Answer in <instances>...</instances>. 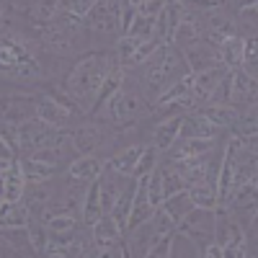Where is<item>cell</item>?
I'll return each instance as SVG.
<instances>
[{
	"label": "cell",
	"mask_w": 258,
	"mask_h": 258,
	"mask_svg": "<svg viewBox=\"0 0 258 258\" xmlns=\"http://www.w3.org/2000/svg\"><path fill=\"white\" fill-rule=\"evenodd\" d=\"M119 59L114 54V49H96L83 54L80 59L73 62V68L64 73L62 80V93L70 98V103H75L83 116H91L93 106L103 91L109 75L119 68Z\"/></svg>",
	"instance_id": "cell-1"
},
{
	"label": "cell",
	"mask_w": 258,
	"mask_h": 258,
	"mask_svg": "<svg viewBox=\"0 0 258 258\" xmlns=\"http://www.w3.org/2000/svg\"><path fill=\"white\" fill-rule=\"evenodd\" d=\"M39 41L13 26H0V78L16 85H39L47 80Z\"/></svg>",
	"instance_id": "cell-2"
},
{
	"label": "cell",
	"mask_w": 258,
	"mask_h": 258,
	"mask_svg": "<svg viewBox=\"0 0 258 258\" xmlns=\"http://www.w3.org/2000/svg\"><path fill=\"white\" fill-rule=\"evenodd\" d=\"M186 73L188 70H186V62H183L181 52L173 49L170 44H165L145 64V73H142V80H140V93L155 103L170 85L178 78H183Z\"/></svg>",
	"instance_id": "cell-3"
},
{
	"label": "cell",
	"mask_w": 258,
	"mask_h": 258,
	"mask_svg": "<svg viewBox=\"0 0 258 258\" xmlns=\"http://www.w3.org/2000/svg\"><path fill=\"white\" fill-rule=\"evenodd\" d=\"M145 111H147V103H145V96L140 93V88L124 83L93 119L109 124V126H129V124L140 121L145 116Z\"/></svg>",
	"instance_id": "cell-4"
},
{
	"label": "cell",
	"mask_w": 258,
	"mask_h": 258,
	"mask_svg": "<svg viewBox=\"0 0 258 258\" xmlns=\"http://www.w3.org/2000/svg\"><path fill=\"white\" fill-rule=\"evenodd\" d=\"M18 135H21V155L36 153V150H64L70 142L68 132H59L47 124H41L36 119H26L18 124Z\"/></svg>",
	"instance_id": "cell-5"
},
{
	"label": "cell",
	"mask_w": 258,
	"mask_h": 258,
	"mask_svg": "<svg viewBox=\"0 0 258 258\" xmlns=\"http://www.w3.org/2000/svg\"><path fill=\"white\" fill-rule=\"evenodd\" d=\"M78 116H83L78 106L70 101H62L54 93H36V98H34V119L52 129L64 132V126H70L73 119H78Z\"/></svg>",
	"instance_id": "cell-6"
},
{
	"label": "cell",
	"mask_w": 258,
	"mask_h": 258,
	"mask_svg": "<svg viewBox=\"0 0 258 258\" xmlns=\"http://www.w3.org/2000/svg\"><path fill=\"white\" fill-rule=\"evenodd\" d=\"M220 8H222L220 3L207 6L209 13L202 21V39L214 49H220L225 41H230L232 36H238V24H235V18L227 16V13H220Z\"/></svg>",
	"instance_id": "cell-7"
},
{
	"label": "cell",
	"mask_w": 258,
	"mask_h": 258,
	"mask_svg": "<svg viewBox=\"0 0 258 258\" xmlns=\"http://www.w3.org/2000/svg\"><path fill=\"white\" fill-rule=\"evenodd\" d=\"M68 135H70V147L75 150V153L96 155L98 150L106 145V140L111 137V129H109V124H103V121H83V124L73 126Z\"/></svg>",
	"instance_id": "cell-8"
},
{
	"label": "cell",
	"mask_w": 258,
	"mask_h": 258,
	"mask_svg": "<svg viewBox=\"0 0 258 258\" xmlns=\"http://www.w3.org/2000/svg\"><path fill=\"white\" fill-rule=\"evenodd\" d=\"M176 235L186 238L188 243H194V248H197V250H202L207 243L214 240V212L194 209L188 217L178 225Z\"/></svg>",
	"instance_id": "cell-9"
},
{
	"label": "cell",
	"mask_w": 258,
	"mask_h": 258,
	"mask_svg": "<svg viewBox=\"0 0 258 258\" xmlns=\"http://www.w3.org/2000/svg\"><path fill=\"white\" fill-rule=\"evenodd\" d=\"M245 240H248L245 230L238 220H235V214L225 207H217V212H214V243L222 245L225 253H230L232 248L243 245Z\"/></svg>",
	"instance_id": "cell-10"
},
{
	"label": "cell",
	"mask_w": 258,
	"mask_h": 258,
	"mask_svg": "<svg viewBox=\"0 0 258 258\" xmlns=\"http://www.w3.org/2000/svg\"><path fill=\"white\" fill-rule=\"evenodd\" d=\"M88 34L93 39H119V16H116V3H96L93 13L88 16Z\"/></svg>",
	"instance_id": "cell-11"
},
{
	"label": "cell",
	"mask_w": 258,
	"mask_h": 258,
	"mask_svg": "<svg viewBox=\"0 0 258 258\" xmlns=\"http://www.w3.org/2000/svg\"><path fill=\"white\" fill-rule=\"evenodd\" d=\"M183 116L186 114H168L160 121L153 124V132H150V145H153L158 153H170L178 140H181V126H183Z\"/></svg>",
	"instance_id": "cell-12"
},
{
	"label": "cell",
	"mask_w": 258,
	"mask_h": 258,
	"mask_svg": "<svg viewBox=\"0 0 258 258\" xmlns=\"http://www.w3.org/2000/svg\"><path fill=\"white\" fill-rule=\"evenodd\" d=\"M230 106L235 109H248V106L258 103V80L250 78L243 70H230Z\"/></svg>",
	"instance_id": "cell-13"
},
{
	"label": "cell",
	"mask_w": 258,
	"mask_h": 258,
	"mask_svg": "<svg viewBox=\"0 0 258 258\" xmlns=\"http://www.w3.org/2000/svg\"><path fill=\"white\" fill-rule=\"evenodd\" d=\"M26 176L21 170V163L13 160L3 173H0V202H8V204H21L26 197Z\"/></svg>",
	"instance_id": "cell-14"
},
{
	"label": "cell",
	"mask_w": 258,
	"mask_h": 258,
	"mask_svg": "<svg viewBox=\"0 0 258 258\" xmlns=\"http://www.w3.org/2000/svg\"><path fill=\"white\" fill-rule=\"evenodd\" d=\"M106 163L98 158V155H78L70 165H68V178L73 183H85L91 186L93 181L101 178Z\"/></svg>",
	"instance_id": "cell-15"
},
{
	"label": "cell",
	"mask_w": 258,
	"mask_h": 258,
	"mask_svg": "<svg viewBox=\"0 0 258 258\" xmlns=\"http://www.w3.org/2000/svg\"><path fill=\"white\" fill-rule=\"evenodd\" d=\"M227 73H230V70H225L222 64H214V68H209V70H204V73H197V75H194V98H197L199 109L212 101L214 91H217V85L222 83V78H225Z\"/></svg>",
	"instance_id": "cell-16"
},
{
	"label": "cell",
	"mask_w": 258,
	"mask_h": 258,
	"mask_svg": "<svg viewBox=\"0 0 258 258\" xmlns=\"http://www.w3.org/2000/svg\"><path fill=\"white\" fill-rule=\"evenodd\" d=\"M142 150H145V142L126 145V147H121L119 153H114V155L109 158L106 168H109L111 173H116L119 178H129V181H132V176H135V168H137L140 155H142Z\"/></svg>",
	"instance_id": "cell-17"
},
{
	"label": "cell",
	"mask_w": 258,
	"mask_h": 258,
	"mask_svg": "<svg viewBox=\"0 0 258 258\" xmlns=\"http://www.w3.org/2000/svg\"><path fill=\"white\" fill-rule=\"evenodd\" d=\"M181 57H183L186 70H188L191 75L204 73V70H209V68H214V64H217V49L209 47L204 39H199L197 44H191L188 49H183Z\"/></svg>",
	"instance_id": "cell-18"
},
{
	"label": "cell",
	"mask_w": 258,
	"mask_h": 258,
	"mask_svg": "<svg viewBox=\"0 0 258 258\" xmlns=\"http://www.w3.org/2000/svg\"><path fill=\"white\" fill-rule=\"evenodd\" d=\"M202 39V21L197 18V16H183L181 18V24L173 29V34H170V41L168 44L173 47V49H178V52H183V49H188L191 44H197V41Z\"/></svg>",
	"instance_id": "cell-19"
},
{
	"label": "cell",
	"mask_w": 258,
	"mask_h": 258,
	"mask_svg": "<svg viewBox=\"0 0 258 258\" xmlns=\"http://www.w3.org/2000/svg\"><path fill=\"white\" fill-rule=\"evenodd\" d=\"M121 230L116 227V222L106 214V217L91 230V243H93V250H114L121 245Z\"/></svg>",
	"instance_id": "cell-20"
},
{
	"label": "cell",
	"mask_w": 258,
	"mask_h": 258,
	"mask_svg": "<svg viewBox=\"0 0 258 258\" xmlns=\"http://www.w3.org/2000/svg\"><path fill=\"white\" fill-rule=\"evenodd\" d=\"M106 217V212H103V204H101V191H98V181H93L88 188H85L83 194V204H80V220L83 225L93 230L101 220Z\"/></svg>",
	"instance_id": "cell-21"
},
{
	"label": "cell",
	"mask_w": 258,
	"mask_h": 258,
	"mask_svg": "<svg viewBox=\"0 0 258 258\" xmlns=\"http://www.w3.org/2000/svg\"><path fill=\"white\" fill-rule=\"evenodd\" d=\"M199 114L217 129V132H222V129H235V124H238L240 119V109H235V106H217V103H207L199 109Z\"/></svg>",
	"instance_id": "cell-22"
},
{
	"label": "cell",
	"mask_w": 258,
	"mask_h": 258,
	"mask_svg": "<svg viewBox=\"0 0 258 258\" xmlns=\"http://www.w3.org/2000/svg\"><path fill=\"white\" fill-rule=\"evenodd\" d=\"M31 220V212L26 209V204H8V202H0V232H8V230H26Z\"/></svg>",
	"instance_id": "cell-23"
},
{
	"label": "cell",
	"mask_w": 258,
	"mask_h": 258,
	"mask_svg": "<svg viewBox=\"0 0 258 258\" xmlns=\"http://www.w3.org/2000/svg\"><path fill=\"white\" fill-rule=\"evenodd\" d=\"M217 129H214L199 111H191L183 116L181 126V140H217Z\"/></svg>",
	"instance_id": "cell-24"
},
{
	"label": "cell",
	"mask_w": 258,
	"mask_h": 258,
	"mask_svg": "<svg viewBox=\"0 0 258 258\" xmlns=\"http://www.w3.org/2000/svg\"><path fill=\"white\" fill-rule=\"evenodd\" d=\"M214 150V140H178L170 150V160H199Z\"/></svg>",
	"instance_id": "cell-25"
},
{
	"label": "cell",
	"mask_w": 258,
	"mask_h": 258,
	"mask_svg": "<svg viewBox=\"0 0 258 258\" xmlns=\"http://www.w3.org/2000/svg\"><path fill=\"white\" fill-rule=\"evenodd\" d=\"M18 163H21V170H24L29 186L49 183V181H54V176L59 173L57 168H52V165H47V163H39V160H34V158H29V155L18 158Z\"/></svg>",
	"instance_id": "cell-26"
},
{
	"label": "cell",
	"mask_w": 258,
	"mask_h": 258,
	"mask_svg": "<svg viewBox=\"0 0 258 258\" xmlns=\"http://www.w3.org/2000/svg\"><path fill=\"white\" fill-rule=\"evenodd\" d=\"M135 188H137V181H129V186H124L121 197L116 199V204H114V209H111V214H109V217H111V220L116 222V227L121 230V235L126 232V227H129V217H132Z\"/></svg>",
	"instance_id": "cell-27"
},
{
	"label": "cell",
	"mask_w": 258,
	"mask_h": 258,
	"mask_svg": "<svg viewBox=\"0 0 258 258\" xmlns=\"http://www.w3.org/2000/svg\"><path fill=\"white\" fill-rule=\"evenodd\" d=\"M62 8H64V3H29L26 13H29V21L34 24V29L39 31V29L54 24L62 16Z\"/></svg>",
	"instance_id": "cell-28"
},
{
	"label": "cell",
	"mask_w": 258,
	"mask_h": 258,
	"mask_svg": "<svg viewBox=\"0 0 258 258\" xmlns=\"http://www.w3.org/2000/svg\"><path fill=\"white\" fill-rule=\"evenodd\" d=\"M243 47H245V39L238 34L232 36L230 41L217 49V64H222L225 70H240V62H243Z\"/></svg>",
	"instance_id": "cell-29"
},
{
	"label": "cell",
	"mask_w": 258,
	"mask_h": 258,
	"mask_svg": "<svg viewBox=\"0 0 258 258\" xmlns=\"http://www.w3.org/2000/svg\"><path fill=\"white\" fill-rule=\"evenodd\" d=\"M186 194H188V199H191L194 209L217 212V207H220V199H217V186L209 183V181H204V183H199V186L188 188Z\"/></svg>",
	"instance_id": "cell-30"
},
{
	"label": "cell",
	"mask_w": 258,
	"mask_h": 258,
	"mask_svg": "<svg viewBox=\"0 0 258 258\" xmlns=\"http://www.w3.org/2000/svg\"><path fill=\"white\" fill-rule=\"evenodd\" d=\"M44 227L52 238H73V235H78V214L75 212L54 214V217L44 222Z\"/></svg>",
	"instance_id": "cell-31"
},
{
	"label": "cell",
	"mask_w": 258,
	"mask_h": 258,
	"mask_svg": "<svg viewBox=\"0 0 258 258\" xmlns=\"http://www.w3.org/2000/svg\"><path fill=\"white\" fill-rule=\"evenodd\" d=\"M160 209H165V212L170 214V220H173L176 225H181L188 214L194 212V204H191V199H188V194L183 191V194H178V197L165 199V204H163Z\"/></svg>",
	"instance_id": "cell-32"
},
{
	"label": "cell",
	"mask_w": 258,
	"mask_h": 258,
	"mask_svg": "<svg viewBox=\"0 0 258 258\" xmlns=\"http://www.w3.org/2000/svg\"><path fill=\"white\" fill-rule=\"evenodd\" d=\"M235 135L248 140V137H258V103L248 106L240 111V119L235 124Z\"/></svg>",
	"instance_id": "cell-33"
},
{
	"label": "cell",
	"mask_w": 258,
	"mask_h": 258,
	"mask_svg": "<svg viewBox=\"0 0 258 258\" xmlns=\"http://www.w3.org/2000/svg\"><path fill=\"white\" fill-rule=\"evenodd\" d=\"M145 188H147V202H150V207H153V212H158V209L165 204V188H163V178H160V170H158V168L145 178Z\"/></svg>",
	"instance_id": "cell-34"
},
{
	"label": "cell",
	"mask_w": 258,
	"mask_h": 258,
	"mask_svg": "<svg viewBox=\"0 0 258 258\" xmlns=\"http://www.w3.org/2000/svg\"><path fill=\"white\" fill-rule=\"evenodd\" d=\"M163 44L158 39H150V41H142V44L137 47V52L132 54V59H129L126 64H124V70H137V68H145V64L153 59L155 54H158V49H160Z\"/></svg>",
	"instance_id": "cell-35"
},
{
	"label": "cell",
	"mask_w": 258,
	"mask_h": 258,
	"mask_svg": "<svg viewBox=\"0 0 258 258\" xmlns=\"http://www.w3.org/2000/svg\"><path fill=\"white\" fill-rule=\"evenodd\" d=\"M26 238H29V245L36 255H44V245H47V227L44 222H41L39 217H31L29 225H26Z\"/></svg>",
	"instance_id": "cell-36"
},
{
	"label": "cell",
	"mask_w": 258,
	"mask_h": 258,
	"mask_svg": "<svg viewBox=\"0 0 258 258\" xmlns=\"http://www.w3.org/2000/svg\"><path fill=\"white\" fill-rule=\"evenodd\" d=\"M245 39V47H243V62H240V70L248 73L250 78L258 80V36H243Z\"/></svg>",
	"instance_id": "cell-37"
},
{
	"label": "cell",
	"mask_w": 258,
	"mask_h": 258,
	"mask_svg": "<svg viewBox=\"0 0 258 258\" xmlns=\"http://www.w3.org/2000/svg\"><path fill=\"white\" fill-rule=\"evenodd\" d=\"M158 150L150 145V142H145V150H142V155H140V163H137V168H135V176H132V181H140V178H147L153 170L158 168Z\"/></svg>",
	"instance_id": "cell-38"
},
{
	"label": "cell",
	"mask_w": 258,
	"mask_h": 258,
	"mask_svg": "<svg viewBox=\"0 0 258 258\" xmlns=\"http://www.w3.org/2000/svg\"><path fill=\"white\" fill-rule=\"evenodd\" d=\"M160 170V178H163V188H165V199H170V197H178V194H183L186 191V183H183V178L176 173L173 168H170L168 163L165 165H160L158 168Z\"/></svg>",
	"instance_id": "cell-39"
},
{
	"label": "cell",
	"mask_w": 258,
	"mask_h": 258,
	"mask_svg": "<svg viewBox=\"0 0 258 258\" xmlns=\"http://www.w3.org/2000/svg\"><path fill=\"white\" fill-rule=\"evenodd\" d=\"M0 140H3V142L11 147V153H13L16 158H21V135H18V124L0 119Z\"/></svg>",
	"instance_id": "cell-40"
},
{
	"label": "cell",
	"mask_w": 258,
	"mask_h": 258,
	"mask_svg": "<svg viewBox=\"0 0 258 258\" xmlns=\"http://www.w3.org/2000/svg\"><path fill=\"white\" fill-rule=\"evenodd\" d=\"M116 16H119V31L121 36H126L129 26L137 18V3H116Z\"/></svg>",
	"instance_id": "cell-41"
},
{
	"label": "cell",
	"mask_w": 258,
	"mask_h": 258,
	"mask_svg": "<svg viewBox=\"0 0 258 258\" xmlns=\"http://www.w3.org/2000/svg\"><path fill=\"white\" fill-rule=\"evenodd\" d=\"M93 6L96 3H83V0H70V3H64V13L73 16L75 21L88 26V16L93 13Z\"/></svg>",
	"instance_id": "cell-42"
},
{
	"label": "cell",
	"mask_w": 258,
	"mask_h": 258,
	"mask_svg": "<svg viewBox=\"0 0 258 258\" xmlns=\"http://www.w3.org/2000/svg\"><path fill=\"white\" fill-rule=\"evenodd\" d=\"M176 238L178 235H173V238H165V240H160L153 250H150L145 258H173V243H176Z\"/></svg>",
	"instance_id": "cell-43"
},
{
	"label": "cell",
	"mask_w": 258,
	"mask_h": 258,
	"mask_svg": "<svg viewBox=\"0 0 258 258\" xmlns=\"http://www.w3.org/2000/svg\"><path fill=\"white\" fill-rule=\"evenodd\" d=\"M245 238H248V248L250 253L258 255V212L250 217V222L245 225Z\"/></svg>",
	"instance_id": "cell-44"
},
{
	"label": "cell",
	"mask_w": 258,
	"mask_h": 258,
	"mask_svg": "<svg viewBox=\"0 0 258 258\" xmlns=\"http://www.w3.org/2000/svg\"><path fill=\"white\" fill-rule=\"evenodd\" d=\"M199 258H227V253H225V248L222 245H217V243H207L202 250H199Z\"/></svg>",
	"instance_id": "cell-45"
},
{
	"label": "cell",
	"mask_w": 258,
	"mask_h": 258,
	"mask_svg": "<svg viewBox=\"0 0 258 258\" xmlns=\"http://www.w3.org/2000/svg\"><path fill=\"white\" fill-rule=\"evenodd\" d=\"M238 16H240L243 21H248V24H250V21L255 24V21H258V3H245V6H240V8H238Z\"/></svg>",
	"instance_id": "cell-46"
},
{
	"label": "cell",
	"mask_w": 258,
	"mask_h": 258,
	"mask_svg": "<svg viewBox=\"0 0 258 258\" xmlns=\"http://www.w3.org/2000/svg\"><path fill=\"white\" fill-rule=\"evenodd\" d=\"M0 160H6V163H13V160H18V158L11 153V147H8L3 140H0Z\"/></svg>",
	"instance_id": "cell-47"
},
{
	"label": "cell",
	"mask_w": 258,
	"mask_h": 258,
	"mask_svg": "<svg viewBox=\"0 0 258 258\" xmlns=\"http://www.w3.org/2000/svg\"><path fill=\"white\" fill-rule=\"evenodd\" d=\"M8 165H11V163H6V160H0V173H3V170H6Z\"/></svg>",
	"instance_id": "cell-48"
},
{
	"label": "cell",
	"mask_w": 258,
	"mask_h": 258,
	"mask_svg": "<svg viewBox=\"0 0 258 258\" xmlns=\"http://www.w3.org/2000/svg\"><path fill=\"white\" fill-rule=\"evenodd\" d=\"M245 258H258V255H255V253H250V248H248V255H245Z\"/></svg>",
	"instance_id": "cell-49"
}]
</instances>
